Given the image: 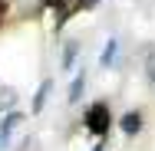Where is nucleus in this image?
<instances>
[{"label":"nucleus","instance_id":"obj_1","mask_svg":"<svg viewBox=\"0 0 155 151\" xmlns=\"http://www.w3.org/2000/svg\"><path fill=\"white\" fill-rule=\"evenodd\" d=\"M86 128L93 131L96 138H106L109 135V128H112V112H109V105L106 102H93L89 109H86Z\"/></svg>","mask_w":155,"mask_h":151},{"label":"nucleus","instance_id":"obj_2","mask_svg":"<svg viewBox=\"0 0 155 151\" xmlns=\"http://www.w3.org/2000/svg\"><path fill=\"white\" fill-rule=\"evenodd\" d=\"M20 125H23V115H20V112H7V115L0 118V151L10 148L13 135L20 131Z\"/></svg>","mask_w":155,"mask_h":151},{"label":"nucleus","instance_id":"obj_3","mask_svg":"<svg viewBox=\"0 0 155 151\" xmlns=\"http://www.w3.org/2000/svg\"><path fill=\"white\" fill-rule=\"evenodd\" d=\"M119 128H122L125 138H135L139 131H142V112L139 109H132V112H122V118H119Z\"/></svg>","mask_w":155,"mask_h":151},{"label":"nucleus","instance_id":"obj_4","mask_svg":"<svg viewBox=\"0 0 155 151\" xmlns=\"http://www.w3.org/2000/svg\"><path fill=\"white\" fill-rule=\"evenodd\" d=\"M116 56H119V39H106V46H102V53H99V66H102V69H112Z\"/></svg>","mask_w":155,"mask_h":151},{"label":"nucleus","instance_id":"obj_5","mask_svg":"<svg viewBox=\"0 0 155 151\" xmlns=\"http://www.w3.org/2000/svg\"><path fill=\"white\" fill-rule=\"evenodd\" d=\"M50 92H53V82H50V79H43V82H40V89H36V95H33V112H36V115L46 109V99H50Z\"/></svg>","mask_w":155,"mask_h":151},{"label":"nucleus","instance_id":"obj_6","mask_svg":"<svg viewBox=\"0 0 155 151\" xmlns=\"http://www.w3.org/2000/svg\"><path fill=\"white\" fill-rule=\"evenodd\" d=\"M0 112H17V89L13 86H0Z\"/></svg>","mask_w":155,"mask_h":151},{"label":"nucleus","instance_id":"obj_7","mask_svg":"<svg viewBox=\"0 0 155 151\" xmlns=\"http://www.w3.org/2000/svg\"><path fill=\"white\" fill-rule=\"evenodd\" d=\"M76 56H79V43H76V39H69V43L63 46V69H66V72H73Z\"/></svg>","mask_w":155,"mask_h":151},{"label":"nucleus","instance_id":"obj_8","mask_svg":"<svg viewBox=\"0 0 155 151\" xmlns=\"http://www.w3.org/2000/svg\"><path fill=\"white\" fill-rule=\"evenodd\" d=\"M83 89H86V72H76V79L69 82V95H66V99L76 105V102L83 99Z\"/></svg>","mask_w":155,"mask_h":151},{"label":"nucleus","instance_id":"obj_9","mask_svg":"<svg viewBox=\"0 0 155 151\" xmlns=\"http://www.w3.org/2000/svg\"><path fill=\"white\" fill-rule=\"evenodd\" d=\"M145 79H149V86L155 89V56H152L149 62H145Z\"/></svg>","mask_w":155,"mask_h":151},{"label":"nucleus","instance_id":"obj_10","mask_svg":"<svg viewBox=\"0 0 155 151\" xmlns=\"http://www.w3.org/2000/svg\"><path fill=\"white\" fill-rule=\"evenodd\" d=\"M83 3H86V7H93V3H99V0H83Z\"/></svg>","mask_w":155,"mask_h":151},{"label":"nucleus","instance_id":"obj_11","mask_svg":"<svg viewBox=\"0 0 155 151\" xmlns=\"http://www.w3.org/2000/svg\"><path fill=\"white\" fill-rule=\"evenodd\" d=\"M3 10H7V7H3V3H0V20H3Z\"/></svg>","mask_w":155,"mask_h":151},{"label":"nucleus","instance_id":"obj_12","mask_svg":"<svg viewBox=\"0 0 155 151\" xmlns=\"http://www.w3.org/2000/svg\"><path fill=\"white\" fill-rule=\"evenodd\" d=\"M93 151H102V145H96V148H93Z\"/></svg>","mask_w":155,"mask_h":151}]
</instances>
